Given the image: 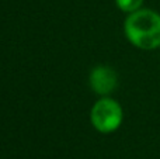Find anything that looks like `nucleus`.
Returning a JSON list of instances; mask_svg holds the SVG:
<instances>
[{"label": "nucleus", "instance_id": "1", "mask_svg": "<svg viewBox=\"0 0 160 159\" xmlns=\"http://www.w3.org/2000/svg\"><path fill=\"white\" fill-rule=\"evenodd\" d=\"M124 31L133 47L143 51L156 49L160 47V14L150 8H139L128 14Z\"/></svg>", "mask_w": 160, "mask_h": 159}, {"label": "nucleus", "instance_id": "2", "mask_svg": "<svg viewBox=\"0 0 160 159\" xmlns=\"http://www.w3.org/2000/svg\"><path fill=\"white\" fill-rule=\"evenodd\" d=\"M90 120L98 132L111 134L117 131L124 120L121 104L111 97H102L94 103L90 111Z\"/></svg>", "mask_w": 160, "mask_h": 159}, {"label": "nucleus", "instance_id": "3", "mask_svg": "<svg viewBox=\"0 0 160 159\" xmlns=\"http://www.w3.org/2000/svg\"><path fill=\"white\" fill-rule=\"evenodd\" d=\"M118 76L110 66H97L90 73V86L97 95L107 96L117 87Z\"/></svg>", "mask_w": 160, "mask_h": 159}, {"label": "nucleus", "instance_id": "4", "mask_svg": "<svg viewBox=\"0 0 160 159\" xmlns=\"http://www.w3.org/2000/svg\"><path fill=\"white\" fill-rule=\"evenodd\" d=\"M115 4L121 11L131 14L133 11L142 8L143 0H115Z\"/></svg>", "mask_w": 160, "mask_h": 159}]
</instances>
